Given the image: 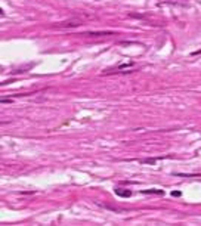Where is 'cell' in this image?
Returning <instances> with one entry per match:
<instances>
[{"label": "cell", "instance_id": "obj_3", "mask_svg": "<svg viewBox=\"0 0 201 226\" xmlns=\"http://www.w3.org/2000/svg\"><path fill=\"white\" fill-rule=\"evenodd\" d=\"M142 194H157V195H163L164 192L161 189H144Z\"/></svg>", "mask_w": 201, "mask_h": 226}, {"label": "cell", "instance_id": "obj_1", "mask_svg": "<svg viewBox=\"0 0 201 226\" xmlns=\"http://www.w3.org/2000/svg\"><path fill=\"white\" fill-rule=\"evenodd\" d=\"M83 24V21L78 19V18H73V19H68V21H62L56 27L59 28H76V27H80Z\"/></svg>", "mask_w": 201, "mask_h": 226}, {"label": "cell", "instance_id": "obj_7", "mask_svg": "<svg viewBox=\"0 0 201 226\" xmlns=\"http://www.w3.org/2000/svg\"><path fill=\"white\" fill-rule=\"evenodd\" d=\"M191 55H192V56H197V55H201V49H200V50H195V52H192Z\"/></svg>", "mask_w": 201, "mask_h": 226}, {"label": "cell", "instance_id": "obj_8", "mask_svg": "<svg viewBox=\"0 0 201 226\" xmlns=\"http://www.w3.org/2000/svg\"><path fill=\"white\" fill-rule=\"evenodd\" d=\"M12 101L11 99H2V104H11Z\"/></svg>", "mask_w": 201, "mask_h": 226}, {"label": "cell", "instance_id": "obj_4", "mask_svg": "<svg viewBox=\"0 0 201 226\" xmlns=\"http://www.w3.org/2000/svg\"><path fill=\"white\" fill-rule=\"evenodd\" d=\"M111 33H106V31H98V33H87L86 36H93V37H99V36H109Z\"/></svg>", "mask_w": 201, "mask_h": 226}, {"label": "cell", "instance_id": "obj_6", "mask_svg": "<svg viewBox=\"0 0 201 226\" xmlns=\"http://www.w3.org/2000/svg\"><path fill=\"white\" fill-rule=\"evenodd\" d=\"M172 195H173V197H181V195H182V192H181V191H173V192H172Z\"/></svg>", "mask_w": 201, "mask_h": 226}, {"label": "cell", "instance_id": "obj_5", "mask_svg": "<svg viewBox=\"0 0 201 226\" xmlns=\"http://www.w3.org/2000/svg\"><path fill=\"white\" fill-rule=\"evenodd\" d=\"M157 163V158H146L144 160V164H155Z\"/></svg>", "mask_w": 201, "mask_h": 226}, {"label": "cell", "instance_id": "obj_2", "mask_svg": "<svg viewBox=\"0 0 201 226\" xmlns=\"http://www.w3.org/2000/svg\"><path fill=\"white\" fill-rule=\"evenodd\" d=\"M116 194H117L118 197H123V198L132 197V191H130V189H116Z\"/></svg>", "mask_w": 201, "mask_h": 226}]
</instances>
